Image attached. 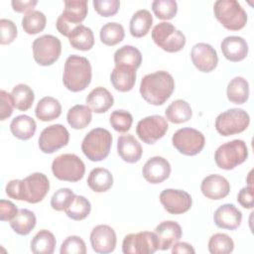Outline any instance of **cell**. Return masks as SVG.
<instances>
[{
  "label": "cell",
  "mask_w": 254,
  "mask_h": 254,
  "mask_svg": "<svg viewBox=\"0 0 254 254\" xmlns=\"http://www.w3.org/2000/svg\"><path fill=\"white\" fill-rule=\"evenodd\" d=\"M50 190V182L46 175L34 173L24 180H12L5 188L10 198L38 203L46 196Z\"/></svg>",
  "instance_id": "obj_1"
},
{
  "label": "cell",
  "mask_w": 254,
  "mask_h": 254,
  "mask_svg": "<svg viewBox=\"0 0 254 254\" xmlns=\"http://www.w3.org/2000/svg\"><path fill=\"white\" fill-rule=\"evenodd\" d=\"M175 89V80L171 73L158 70L143 76L140 83V93L150 104L162 105L172 95Z\"/></svg>",
  "instance_id": "obj_2"
},
{
  "label": "cell",
  "mask_w": 254,
  "mask_h": 254,
  "mask_svg": "<svg viewBox=\"0 0 254 254\" xmlns=\"http://www.w3.org/2000/svg\"><path fill=\"white\" fill-rule=\"evenodd\" d=\"M91 76V65L86 58L71 55L65 60L63 82L68 90L72 92L84 90L89 85Z\"/></svg>",
  "instance_id": "obj_3"
},
{
  "label": "cell",
  "mask_w": 254,
  "mask_h": 254,
  "mask_svg": "<svg viewBox=\"0 0 254 254\" xmlns=\"http://www.w3.org/2000/svg\"><path fill=\"white\" fill-rule=\"evenodd\" d=\"M112 145V135L104 128L90 130L82 140L81 151L92 162H99L107 158Z\"/></svg>",
  "instance_id": "obj_4"
},
{
  "label": "cell",
  "mask_w": 254,
  "mask_h": 254,
  "mask_svg": "<svg viewBox=\"0 0 254 254\" xmlns=\"http://www.w3.org/2000/svg\"><path fill=\"white\" fill-rule=\"evenodd\" d=\"M214 16L227 30L238 31L245 27L247 14L236 0H218L213 5Z\"/></svg>",
  "instance_id": "obj_5"
},
{
  "label": "cell",
  "mask_w": 254,
  "mask_h": 254,
  "mask_svg": "<svg viewBox=\"0 0 254 254\" xmlns=\"http://www.w3.org/2000/svg\"><path fill=\"white\" fill-rule=\"evenodd\" d=\"M248 158V149L243 140H232L220 145L214 153V161L220 169L232 170Z\"/></svg>",
  "instance_id": "obj_6"
},
{
  "label": "cell",
  "mask_w": 254,
  "mask_h": 254,
  "mask_svg": "<svg viewBox=\"0 0 254 254\" xmlns=\"http://www.w3.org/2000/svg\"><path fill=\"white\" fill-rule=\"evenodd\" d=\"M86 0H65L64 9L57 20V30L65 37H68L72 30L80 25L87 15Z\"/></svg>",
  "instance_id": "obj_7"
},
{
  "label": "cell",
  "mask_w": 254,
  "mask_h": 254,
  "mask_svg": "<svg viewBox=\"0 0 254 254\" xmlns=\"http://www.w3.org/2000/svg\"><path fill=\"white\" fill-rule=\"evenodd\" d=\"M54 176L65 182H78L83 178L85 166L82 160L74 154H62L52 163Z\"/></svg>",
  "instance_id": "obj_8"
},
{
  "label": "cell",
  "mask_w": 254,
  "mask_h": 254,
  "mask_svg": "<svg viewBox=\"0 0 254 254\" xmlns=\"http://www.w3.org/2000/svg\"><path fill=\"white\" fill-rule=\"evenodd\" d=\"M152 40L157 46L168 53H177L186 45L184 33L168 22H161L153 28Z\"/></svg>",
  "instance_id": "obj_9"
},
{
  "label": "cell",
  "mask_w": 254,
  "mask_h": 254,
  "mask_svg": "<svg viewBox=\"0 0 254 254\" xmlns=\"http://www.w3.org/2000/svg\"><path fill=\"white\" fill-rule=\"evenodd\" d=\"M250 123L249 114L241 108H230L220 113L215 119V129L222 136H231L247 129Z\"/></svg>",
  "instance_id": "obj_10"
},
{
  "label": "cell",
  "mask_w": 254,
  "mask_h": 254,
  "mask_svg": "<svg viewBox=\"0 0 254 254\" xmlns=\"http://www.w3.org/2000/svg\"><path fill=\"white\" fill-rule=\"evenodd\" d=\"M33 56L36 63L43 66L53 64L61 56L62 43L53 35H43L33 42Z\"/></svg>",
  "instance_id": "obj_11"
},
{
  "label": "cell",
  "mask_w": 254,
  "mask_h": 254,
  "mask_svg": "<svg viewBox=\"0 0 254 254\" xmlns=\"http://www.w3.org/2000/svg\"><path fill=\"white\" fill-rule=\"evenodd\" d=\"M174 147L183 155L195 156L204 147L203 134L193 128H182L175 132L172 137Z\"/></svg>",
  "instance_id": "obj_12"
},
{
  "label": "cell",
  "mask_w": 254,
  "mask_h": 254,
  "mask_svg": "<svg viewBox=\"0 0 254 254\" xmlns=\"http://www.w3.org/2000/svg\"><path fill=\"white\" fill-rule=\"evenodd\" d=\"M159 249V241L155 232L141 231L127 234L122 242L124 254H152Z\"/></svg>",
  "instance_id": "obj_13"
},
{
  "label": "cell",
  "mask_w": 254,
  "mask_h": 254,
  "mask_svg": "<svg viewBox=\"0 0 254 254\" xmlns=\"http://www.w3.org/2000/svg\"><path fill=\"white\" fill-rule=\"evenodd\" d=\"M167 120L161 115H151L140 120L136 127L138 137L146 144H154L168 131Z\"/></svg>",
  "instance_id": "obj_14"
},
{
  "label": "cell",
  "mask_w": 254,
  "mask_h": 254,
  "mask_svg": "<svg viewBox=\"0 0 254 254\" xmlns=\"http://www.w3.org/2000/svg\"><path fill=\"white\" fill-rule=\"evenodd\" d=\"M69 133L62 124H54L45 128L39 137V147L45 154H52L66 146Z\"/></svg>",
  "instance_id": "obj_15"
},
{
  "label": "cell",
  "mask_w": 254,
  "mask_h": 254,
  "mask_svg": "<svg viewBox=\"0 0 254 254\" xmlns=\"http://www.w3.org/2000/svg\"><path fill=\"white\" fill-rule=\"evenodd\" d=\"M160 201L164 208L171 214L187 212L192 203L190 193L183 190L166 189L160 193Z\"/></svg>",
  "instance_id": "obj_16"
},
{
  "label": "cell",
  "mask_w": 254,
  "mask_h": 254,
  "mask_svg": "<svg viewBox=\"0 0 254 254\" xmlns=\"http://www.w3.org/2000/svg\"><path fill=\"white\" fill-rule=\"evenodd\" d=\"M191 62L201 72L212 71L218 63L217 53L209 44L197 43L190 51Z\"/></svg>",
  "instance_id": "obj_17"
},
{
  "label": "cell",
  "mask_w": 254,
  "mask_h": 254,
  "mask_svg": "<svg viewBox=\"0 0 254 254\" xmlns=\"http://www.w3.org/2000/svg\"><path fill=\"white\" fill-rule=\"evenodd\" d=\"M89 238L91 247L96 253H110L116 247V233L108 225L100 224L95 226L91 230Z\"/></svg>",
  "instance_id": "obj_18"
},
{
  "label": "cell",
  "mask_w": 254,
  "mask_h": 254,
  "mask_svg": "<svg viewBox=\"0 0 254 254\" xmlns=\"http://www.w3.org/2000/svg\"><path fill=\"white\" fill-rule=\"evenodd\" d=\"M144 179L151 184H160L171 175V165L163 157L155 156L150 158L142 169Z\"/></svg>",
  "instance_id": "obj_19"
},
{
  "label": "cell",
  "mask_w": 254,
  "mask_h": 254,
  "mask_svg": "<svg viewBox=\"0 0 254 254\" xmlns=\"http://www.w3.org/2000/svg\"><path fill=\"white\" fill-rule=\"evenodd\" d=\"M200 190L207 198L217 200L228 195L230 191V185L224 177L214 174L209 175L202 180Z\"/></svg>",
  "instance_id": "obj_20"
},
{
  "label": "cell",
  "mask_w": 254,
  "mask_h": 254,
  "mask_svg": "<svg viewBox=\"0 0 254 254\" xmlns=\"http://www.w3.org/2000/svg\"><path fill=\"white\" fill-rule=\"evenodd\" d=\"M213 220L219 228L234 230L241 223L242 213L234 204L225 203L214 211Z\"/></svg>",
  "instance_id": "obj_21"
},
{
  "label": "cell",
  "mask_w": 254,
  "mask_h": 254,
  "mask_svg": "<svg viewBox=\"0 0 254 254\" xmlns=\"http://www.w3.org/2000/svg\"><path fill=\"white\" fill-rule=\"evenodd\" d=\"M155 233L159 241L160 250H168L182 237L181 225L173 220L161 222L155 228Z\"/></svg>",
  "instance_id": "obj_22"
},
{
  "label": "cell",
  "mask_w": 254,
  "mask_h": 254,
  "mask_svg": "<svg viewBox=\"0 0 254 254\" xmlns=\"http://www.w3.org/2000/svg\"><path fill=\"white\" fill-rule=\"evenodd\" d=\"M220 49L224 58L233 63L244 60L248 54V45L246 41L238 36L224 38L220 44Z\"/></svg>",
  "instance_id": "obj_23"
},
{
  "label": "cell",
  "mask_w": 254,
  "mask_h": 254,
  "mask_svg": "<svg viewBox=\"0 0 254 254\" xmlns=\"http://www.w3.org/2000/svg\"><path fill=\"white\" fill-rule=\"evenodd\" d=\"M117 152L120 158L127 163H136L142 157V147L131 134L122 135L117 141Z\"/></svg>",
  "instance_id": "obj_24"
},
{
  "label": "cell",
  "mask_w": 254,
  "mask_h": 254,
  "mask_svg": "<svg viewBox=\"0 0 254 254\" xmlns=\"http://www.w3.org/2000/svg\"><path fill=\"white\" fill-rule=\"evenodd\" d=\"M86 103L93 112L104 113L113 105L114 98L105 87L97 86L86 96Z\"/></svg>",
  "instance_id": "obj_25"
},
{
  "label": "cell",
  "mask_w": 254,
  "mask_h": 254,
  "mask_svg": "<svg viewBox=\"0 0 254 254\" xmlns=\"http://www.w3.org/2000/svg\"><path fill=\"white\" fill-rule=\"evenodd\" d=\"M114 63L115 66L129 67L137 70L142 63V54L137 48L125 45L114 53Z\"/></svg>",
  "instance_id": "obj_26"
},
{
  "label": "cell",
  "mask_w": 254,
  "mask_h": 254,
  "mask_svg": "<svg viewBox=\"0 0 254 254\" xmlns=\"http://www.w3.org/2000/svg\"><path fill=\"white\" fill-rule=\"evenodd\" d=\"M110 81L116 90L127 92L136 82V70L129 67L115 66L110 74Z\"/></svg>",
  "instance_id": "obj_27"
},
{
  "label": "cell",
  "mask_w": 254,
  "mask_h": 254,
  "mask_svg": "<svg viewBox=\"0 0 254 254\" xmlns=\"http://www.w3.org/2000/svg\"><path fill=\"white\" fill-rule=\"evenodd\" d=\"M62 113V105L60 101L52 96L43 97L37 104L35 109L36 117L44 122L57 119Z\"/></svg>",
  "instance_id": "obj_28"
},
{
  "label": "cell",
  "mask_w": 254,
  "mask_h": 254,
  "mask_svg": "<svg viewBox=\"0 0 254 254\" xmlns=\"http://www.w3.org/2000/svg\"><path fill=\"white\" fill-rule=\"evenodd\" d=\"M36 122L28 115L16 116L10 123L11 133L20 140H29L36 132Z\"/></svg>",
  "instance_id": "obj_29"
},
{
  "label": "cell",
  "mask_w": 254,
  "mask_h": 254,
  "mask_svg": "<svg viewBox=\"0 0 254 254\" xmlns=\"http://www.w3.org/2000/svg\"><path fill=\"white\" fill-rule=\"evenodd\" d=\"M70 46L79 51H89L94 45V36L90 28L80 24L68 36Z\"/></svg>",
  "instance_id": "obj_30"
},
{
  "label": "cell",
  "mask_w": 254,
  "mask_h": 254,
  "mask_svg": "<svg viewBox=\"0 0 254 254\" xmlns=\"http://www.w3.org/2000/svg\"><path fill=\"white\" fill-rule=\"evenodd\" d=\"M153 24V17L146 9L135 12L130 20L129 30L134 38H142L146 36Z\"/></svg>",
  "instance_id": "obj_31"
},
{
  "label": "cell",
  "mask_w": 254,
  "mask_h": 254,
  "mask_svg": "<svg viewBox=\"0 0 254 254\" xmlns=\"http://www.w3.org/2000/svg\"><path fill=\"white\" fill-rule=\"evenodd\" d=\"M226 95L229 101L235 104H243L249 97V83L242 76L232 78L226 88Z\"/></svg>",
  "instance_id": "obj_32"
},
{
  "label": "cell",
  "mask_w": 254,
  "mask_h": 254,
  "mask_svg": "<svg viewBox=\"0 0 254 254\" xmlns=\"http://www.w3.org/2000/svg\"><path fill=\"white\" fill-rule=\"evenodd\" d=\"M87 185L95 192H104L112 187L113 177L107 169L95 168L88 175Z\"/></svg>",
  "instance_id": "obj_33"
},
{
  "label": "cell",
  "mask_w": 254,
  "mask_h": 254,
  "mask_svg": "<svg viewBox=\"0 0 254 254\" xmlns=\"http://www.w3.org/2000/svg\"><path fill=\"white\" fill-rule=\"evenodd\" d=\"M36 215L33 211L22 208L16 216L10 220L11 228L19 235H28L36 226Z\"/></svg>",
  "instance_id": "obj_34"
},
{
  "label": "cell",
  "mask_w": 254,
  "mask_h": 254,
  "mask_svg": "<svg viewBox=\"0 0 254 254\" xmlns=\"http://www.w3.org/2000/svg\"><path fill=\"white\" fill-rule=\"evenodd\" d=\"M165 114L166 118L170 122L174 124H181L190 119L192 111L190 105L187 101L183 99H177L167 107Z\"/></svg>",
  "instance_id": "obj_35"
},
{
  "label": "cell",
  "mask_w": 254,
  "mask_h": 254,
  "mask_svg": "<svg viewBox=\"0 0 254 254\" xmlns=\"http://www.w3.org/2000/svg\"><path fill=\"white\" fill-rule=\"evenodd\" d=\"M55 235L47 230H40L31 241V250L35 254H52L56 248Z\"/></svg>",
  "instance_id": "obj_36"
},
{
  "label": "cell",
  "mask_w": 254,
  "mask_h": 254,
  "mask_svg": "<svg viewBox=\"0 0 254 254\" xmlns=\"http://www.w3.org/2000/svg\"><path fill=\"white\" fill-rule=\"evenodd\" d=\"M92 110L87 105L76 104L69 108L66 115V120L69 126L73 129H83L91 121Z\"/></svg>",
  "instance_id": "obj_37"
},
{
  "label": "cell",
  "mask_w": 254,
  "mask_h": 254,
  "mask_svg": "<svg viewBox=\"0 0 254 254\" xmlns=\"http://www.w3.org/2000/svg\"><path fill=\"white\" fill-rule=\"evenodd\" d=\"M11 94L14 101V106L20 111H26L30 109L35 100L33 89L24 83H20L14 86Z\"/></svg>",
  "instance_id": "obj_38"
},
{
  "label": "cell",
  "mask_w": 254,
  "mask_h": 254,
  "mask_svg": "<svg viewBox=\"0 0 254 254\" xmlns=\"http://www.w3.org/2000/svg\"><path fill=\"white\" fill-rule=\"evenodd\" d=\"M47 23L45 14L38 10H32L23 16L22 27L24 31L29 35H35L42 32Z\"/></svg>",
  "instance_id": "obj_39"
},
{
  "label": "cell",
  "mask_w": 254,
  "mask_h": 254,
  "mask_svg": "<svg viewBox=\"0 0 254 254\" xmlns=\"http://www.w3.org/2000/svg\"><path fill=\"white\" fill-rule=\"evenodd\" d=\"M91 210L90 202L82 195H74L68 206L64 209L66 215L73 220H82L88 216Z\"/></svg>",
  "instance_id": "obj_40"
},
{
  "label": "cell",
  "mask_w": 254,
  "mask_h": 254,
  "mask_svg": "<svg viewBox=\"0 0 254 254\" xmlns=\"http://www.w3.org/2000/svg\"><path fill=\"white\" fill-rule=\"evenodd\" d=\"M99 36L101 42L104 45L115 46L124 39L125 32L121 24L116 22H110L101 27Z\"/></svg>",
  "instance_id": "obj_41"
},
{
  "label": "cell",
  "mask_w": 254,
  "mask_h": 254,
  "mask_svg": "<svg viewBox=\"0 0 254 254\" xmlns=\"http://www.w3.org/2000/svg\"><path fill=\"white\" fill-rule=\"evenodd\" d=\"M234 249V242L225 233H215L208 240V251L211 254H229Z\"/></svg>",
  "instance_id": "obj_42"
},
{
  "label": "cell",
  "mask_w": 254,
  "mask_h": 254,
  "mask_svg": "<svg viewBox=\"0 0 254 254\" xmlns=\"http://www.w3.org/2000/svg\"><path fill=\"white\" fill-rule=\"evenodd\" d=\"M155 16L161 20H171L178 12V4L175 0H155L152 3Z\"/></svg>",
  "instance_id": "obj_43"
},
{
  "label": "cell",
  "mask_w": 254,
  "mask_h": 254,
  "mask_svg": "<svg viewBox=\"0 0 254 254\" xmlns=\"http://www.w3.org/2000/svg\"><path fill=\"white\" fill-rule=\"evenodd\" d=\"M109 122L115 131L125 133L131 128L133 117L131 113L126 110H115L111 113Z\"/></svg>",
  "instance_id": "obj_44"
},
{
  "label": "cell",
  "mask_w": 254,
  "mask_h": 254,
  "mask_svg": "<svg viewBox=\"0 0 254 254\" xmlns=\"http://www.w3.org/2000/svg\"><path fill=\"white\" fill-rule=\"evenodd\" d=\"M74 195L75 194L71 190L62 188L53 194L51 198V206L57 211H63L68 206Z\"/></svg>",
  "instance_id": "obj_45"
},
{
  "label": "cell",
  "mask_w": 254,
  "mask_h": 254,
  "mask_svg": "<svg viewBox=\"0 0 254 254\" xmlns=\"http://www.w3.org/2000/svg\"><path fill=\"white\" fill-rule=\"evenodd\" d=\"M61 254H85L86 246L82 238L76 235H71L65 238L62 243Z\"/></svg>",
  "instance_id": "obj_46"
},
{
  "label": "cell",
  "mask_w": 254,
  "mask_h": 254,
  "mask_svg": "<svg viewBox=\"0 0 254 254\" xmlns=\"http://www.w3.org/2000/svg\"><path fill=\"white\" fill-rule=\"evenodd\" d=\"M94 10L102 17H111L115 15L120 7L118 0H93Z\"/></svg>",
  "instance_id": "obj_47"
},
{
  "label": "cell",
  "mask_w": 254,
  "mask_h": 254,
  "mask_svg": "<svg viewBox=\"0 0 254 254\" xmlns=\"http://www.w3.org/2000/svg\"><path fill=\"white\" fill-rule=\"evenodd\" d=\"M0 43L1 45L11 44L17 37V27L11 20L1 19L0 20Z\"/></svg>",
  "instance_id": "obj_48"
},
{
  "label": "cell",
  "mask_w": 254,
  "mask_h": 254,
  "mask_svg": "<svg viewBox=\"0 0 254 254\" xmlns=\"http://www.w3.org/2000/svg\"><path fill=\"white\" fill-rule=\"evenodd\" d=\"M14 107L12 94L2 89L0 91V120H5L10 117L13 113Z\"/></svg>",
  "instance_id": "obj_49"
},
{
  "label": "cell",
  "mask_w": 254,
  "mask_h": 254,
  "mask_svg": "<svg viewBox=\"0 0 254 254\" xmlns=\"http://www.w3.org/2000/svg\"><path fill=\"white\" fill-rule=\"evenodd\" d=\"M237 201L244 208H253L254 206V190L253 187L249 185L240 190L237 194Z\"/></svg>",
  "instance_id": "obj_50"
},
{
  "label": "cell",
  "mask_w": 254,
  "mask_h": 254,
  "mask_svg": "<svg viewBox=\"0 0 254 254\" xmlns=\"http://www.w3.org/2000/svg\"><path fill=\"white\" fill-rule=\"evenodd\" d=\"M17 206L10 200L1 199L0 200V219L2 221L12 220L18 213Z\"/></svg>",
  "instance_id": "obj_51"
},
{
  "label": "cell",
  "mask_w": 254,
  "mask_h": 254,
  "mask_svg": "<svg viewBox=\"0 0 254 254\" xmlns=\"http://www.w3.org/2000/svg\"><path fill=\"white\" fill-rule=\"evenodd\" d=\"M38 1L36 0H30V1H21V0H13L11 2V5L13 7V10L18 13H24V12H30L33 10V8L37 5Z\"/></svg>",
  "instance_id": "obj_52"
},
{
  "label": "cell",
  "mask_w": 254,
  "mask_h": 254,
  "mask_svg": "<svg viewBox=\"0 0 254 254\" xmlns=\"http://www.w3.org/2000/svg\"><path fill=\"white\" fill-rule=\"evenodd\" d=\"M172 253H195L192 246L187 242H176L172 246Z\"/></svg>",
  "instance_id": "obj_53"
}]
</instances>
